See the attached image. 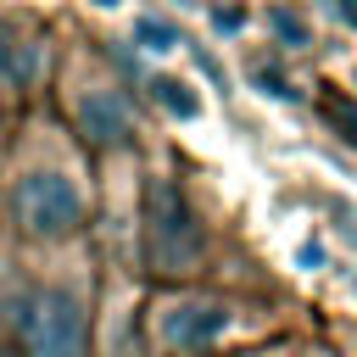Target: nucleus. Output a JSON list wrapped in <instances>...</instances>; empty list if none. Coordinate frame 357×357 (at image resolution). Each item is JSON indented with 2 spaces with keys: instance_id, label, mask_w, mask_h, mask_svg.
Instances as JSON below:
<instances>
[{
  "instance_id": "obj_1",
  "label": "nucleus",
  "mask_w": 357,
  "mask_h": 357,
  "mask_svg": "<svg viewBox=\"0 0 357 357\" xmlns=\"http://www.w3.org/2000/svg\"><path fill=\"white\" fill-rule=\"evenodd\" d=\"M11 335L22 357H95V318L78 284H33L17 296Z\"/></svg>"
},
{
  "instance_id": "obj_2",
  "label": "nucleus",
  "mask_w": 357,
  "mask_h": 357,
  "mask_svg": "<svg viewBox=\"0 0 357 357\" xmlns=\"http://www.w3.org/2000/svg\"><path fill=\"white\" fill-rule=\"evenodd\" d=\"M234 307L223 296H173L151 318V346L162 357H223Z\"/></svg>"
},
{
  "instance_id": "obj_3",
  "label": "nucleus",
  "mask_w": 357,
  "mask_h": 357,
  "mask_svg": "<svg viewBox=\"0 0 357 357\" xmlns=\"http://www.w3.org/2000/svg\"><path fill=\"white\" fill-rule=\"evenodd\" d=\"M84 218V201L67 173H28L17 184V223L33 240H67Z\"/></svg>"
},
{
  "instance_id": "obj_4",
  "label": "nucleus",
  "mask_w": 357,
  "mask_h": 357,
  "mask_svg": "<svg viewBox=\"0 0 357 357\" xmlns=\"http://www.w3.org/2000/svg\"><path fill=\"white\" fill-rule=\"evenodd\" d=\"M206 234L173 184H151V262L156 268H195Z\"/></svg>"
},
{
  "instance_id": "obj_5",
  "label": "nucleus",
  "mask_w": 357,
  "mask_h": 357,
  "mask_svg": "<svg viewBox=\"0 0 357 357\" xmlns=\"http://www.w3.org/2000/svg\"><path fill=\"white\" fill-rule=\"evenodd\" d=\"M78 128L89 145H128L134 139V117L128 100L117 89H84L78 95Z\"/></svg>"
},
{
  "instance_id": "obj_6",
  "label": "nucleus",
  "mask_w": 357,
  "mask_h": 357,
  "mask_svg": "<svg viewBox=\"0 0 357 357\" xmlns=\"http://www.w3.org/2000/svg\"><path fill=\"white\" fill-rule=\"evenodd\" d=\"M33 73H39V45L6 33V39H0V84L22 89V84H33Z\"/></svg>"
},
{
  "instance_id": "obj_7",
  "label": "nucleus",
  "mask_w": 357,
  "mask_h": 357,
  "mask_svg": "<svg viewBox=\"0 0 357 357\" xmlns=\"http://www.w3.org/2000/svg\"><path fill=\"white\" fill-rule=\"evenodd\" d=\"M156 100H162L167 112H178V117H195V112H201L195 89H190V84H178V78H156Z\"/></svg>"
},
{
  "instance_id": "obj_8",
  "label": "nucleus",
  "mask_w": 357,
  "mask_h": 357,
  "mask_svg": "<svg viewBox=\"0 0 357 357\" xmlns=\"http://www.w3.org/2000/svg\"><path fill=\"white\" fill-rule=\"evenodd\" d=\"M268 28H273L284 45H307V22H301L290 6H273V11H268Z\"/></svg>"
},
{
  "instance_id": "obj_9",
  "label": "nucleus",
  "mask_w": 357,
  "mask_h": 357,
  "mask_svg": "<svg viewBox=\"0 0 357 357\" xmlns=\"http://www.w3.org/2000/svg\"><path fill=\"white\" fill-rule=\"evenodd\" d=\"M134 33L145 39V50H173V45H178V33H173L162 17H139V22H134Z\"/></svg>"
},
{
  "instance_id": "obj_10",
  "label": "nucleus",
  "mask_w": 357,
  "mask_h": 357,
  "mask_svg": "<svg viewBox=\"0 0 357 357\" xmlns=\"http://www.w3.org/2000/svg\"><path fill=\"white\" fill-rule=\"evenodd\" d=\"M324 112H329V117L340 123V134H346V139L357 145V106H346L340 95H324Z\"/></svg>"
},
{
  "instance_id": "obj_11",
  "label": "nucleus",
  "mask_w": 357,
  "mask_h": 357,
  "mask_svg": "<svg viewBox=\"0 0 357 357\" xmlns=\"http://www.w3.org/2000/svg\"><path fill=\"white\" fill-rule=\"evenodd\" d=\"M257 89H262V95H279V100H296V89H290L279 73H268V67H257Z\"/></svg>"
},
{
  "instance_id": "obj_12",
  "label": "nucleus",
  "mask_w": 357,
  "mask_h": 357,
  "mask_svg": "<svg viewBox=\"0 0 357 357\" xmlns=\"http://www.w3.org/2000/svg\"><path fill=\"white\" fill-rule=\"evenodd\" d=\"M240 22H245V11H240V6H218V11H212V28H229V33H234Z\"/></svg>"
},
{
  "instance_id": "obj_13",
  "label": "nucleus",
  "mask_w": 357,
  "mask_h": 357,
  "mask_svg": "<svg viewBox=\"0 0 357 357\" xmlns=\"http://www.w3.org/2000/svg\"><path fill=\"white\" fill-rule=\"evenodd\" d=\"M340 17H346V22H357V0H340Z\"/></svg>"
},
{
  "instance_id": "obj_14",
  "label": "nucleus",
  "mask_w": 357,
  "mask_h": 357,
  "mask_svg": "<svg viewBox=\"0 0 357 357\" xmlns=\"http://www.w3.org/2000/svg\"><path fill=\"white\" fill-rule=\"evenodd\" d=\"M95 6H117V0H95Z\"/></svg>"
},
{
  "instance_id": "obj_15",
  "label": "nucleus",
  "mask_w": 357,
  "mask_h": 357,
  "mask_svg": "<svg viewBox=\"0 0 357 357\" xmlns=\"http://www.w3.org/2000/svg\"><path fill=\"white\" fill-rule=\"evenodd\" d=\"M223 357H245V351H223Z\"/></svg>"
}]
</instances>
